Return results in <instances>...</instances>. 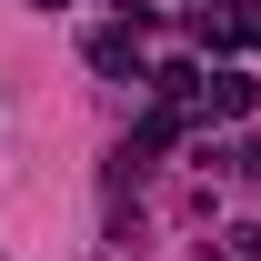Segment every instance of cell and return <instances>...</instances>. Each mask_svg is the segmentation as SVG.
I'll return each mask as SVG.
<instances>
[{"label":"cell","mask_w":261,"mask_h":261,"mask_svg":"<svg viewBox=\"0 0 261 261\" xmlns=\"http://www.w3.org/2000/svg\"><path fill=\"white\" fill-rule=\"evenodd\" d=\"M91 61H100V70H141V61H130V31H100V40H91Z\"/></svg>","instance_id":"cell-2"},{"label":"cell","mask_w":261,"mask_h":261,"mask_svg":"<svg viewBox=\"0 0 261 261\" xmlns=\"http://www.w3.org/2000/svg\"><path fill=\"white\" fill-rule=\"evenodd\" d=\"M241 171H251V181H261V141H251V151H241Z\"/></svg>","instance_id":"cell-3"},{"label":"cell","mask_w":261,"mask_h":261,"mask_svg":"<svg viewBox=\"0 0 261 261\" xmlns=\"http://www.w3.org/2000/svg\"><path fill=\"white\" fill-rule=\"evenodd\" d=\"M201 100H211V111L231 121V111H251V100H261V81H241V70H221V81H201Z\"/></svg>","instance_id":"cell-1"}]
</instances>
